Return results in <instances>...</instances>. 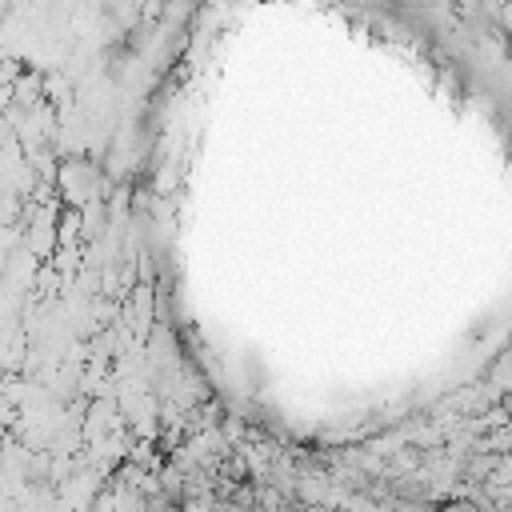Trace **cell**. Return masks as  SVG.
<instances>
[{
    "instance_id": "obj_1",
    "label": "cell",
    "mask_w": 512,
    "mask_h": 512,
    "mask_svg": "<svg viewBox=\"0 0 512 512\" xmlns=\"http://www.w3.org/2000/svg\"><path fill=\"white\" fill-rule=\"evenodd\" d=\"M488 376H492V384H496V388H508V384H512V344L496 356V364H492V372H488Z\"/></svg>"
}]
</instances>
